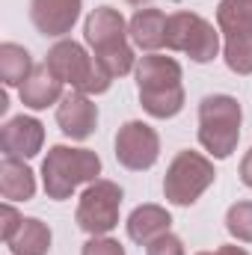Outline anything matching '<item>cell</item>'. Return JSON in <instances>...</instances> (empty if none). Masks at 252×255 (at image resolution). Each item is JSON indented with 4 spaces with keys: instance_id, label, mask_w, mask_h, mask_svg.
Segmentation results:
<instances>
[{
    "instance_id": "2e32d148",
    "label": "cell",
    "mask_w": 252,
    "mask_h": 255,
    "mask_svg": "<svg viewBox=\"0 0 252 255\" xmlns=\"http://www.w3.org/2000/svg\"><path fill=\"white\" fill-rule=\"evenodd\" d=\"M0 193L6 202H27L36 193V178L30 166L18 157H3L0 163Z\"/></svg>"
},
{
    "instance_id": "7c38bea8",
    "label": "cell",
    "mask_w": 252,
    "mask_h": 255,
    "mask_svg": "<svg viewBox=\"0 0 252 255\" xmlns=\"http://www.w3.org/2000/svg\"><path fill=\"white\" fill-rule=\"evenodd\" d=\"M80 15V0H33L30 18L45 36H63L74 27Z\"/></svg>"
},
{
    "instance_id": "e0dca14e",
    "label": "cell",
    "mask_w": 252,
    "mask_h": 255,
    "mask_svg": "<svg viewBox=\"0 0 252 255\" xmlns=\"http://www.w3.org/2000/svg\"><path fill=\"white\" fill-rule=\"evenodd\" d=\"M15 255H45L51 250V229L42 220H24L21 232L9 241Z\"/></svg>"
},
{
    "instance_id": "9a60e30c",
    "label": "cell",
    "mask_w": 252,
    "mask_h": 255,
    "mask_svg": "<svg viewBox=\"0 0 252 255\" xmlns=\"http://www.w3.org/2000/svg\"><path fill=\"white\" fill-rule=\"evenodd\" d=\"M169 223H172V217L160 205H139L127 220V235H130V241L148 247L154 238L169 232Z\"/></svg>"
},
{
    "instance_id": "8992f818",
    "label": "cell",
    "mask_w": 252,
    "mask_h": 255,
    "mask_svg": "<svg viewBox=\"0 0 252 255\" xmlns=\"http://www.w3.org/2000/svg\"><path fill=\"white\" fill-rule=\"evenodd\" d=\"M214 178H217V172H214V163L208 157H202L196 151H178L166 169L163 193L172 205L187 208L214 184Z\"/></svg>"
},
{
    "instance_id": "3957f363",
    "label": "cell",
    "mask_w": 252,
    "mask_h": 255,
    "mask_svg": "<svg viewBox=\"0 0 252 255\" xmlns=\"http://www.w3.org/2000/svg\"><path fill=\"white\" fill-rule=\"evenodd\" d=\"M101 157L89 148H68L54 145L42 163V181L51 199H68L86 181H98Z\"/></svg>"
},
{
    "instance_id": "44dd1931",
    "label": "cell",
    "mask_w": 252,
    "mask_h": 255,
    "mask_svg": "<svg viewBox=\"0 0 252 255\" xmlns=\"http://www.w3.org/2000/svg\"><path fill=\"white\" fill-rule=\"evenodd\" d=\"M226 229L238 238V241H252V202H238L229 208L226 214Z\"/></svg>"
},
{
    "instance_id": "7a4b0ae2",
    "label": "cell",
    "mask_w": 252,
    "mask_h": 255,
    "mask_svg": "<svg viewBox=\"0 0 252 255\" xmlns=\"http://www.w3.org/2000/svg\"><path fill=\"white\" fill-rule=\"evenodd\" d=\"M127 27L125 18L110 9V6H98L89 18H86V42L95 51V63L98 68L113 80V77H125L133 68V51L125 42Z\"/></svg>"
},
{
    "instance_id": "6da1fadb",
    "label": "cell",
    "mask_w": 252,
    "mask_h": 255,
    "mask_svg": "<svg viewBox=\"0 0 252 255\" xmlns=\"http://www.w3.org/2000/svg\"><path fill=\"white\" fill-rule=\"evenodd\" d=\"M136 86H139V104L154 119H172L184 107V89H181V65L172 57H142L136 65Z\"/></svg>"
},
{
    "instance_id": "30bf717a",
    "label": "cell",
    "mask_w": 252,
    "mask_h": 255,
    "mask_svg": "<svg viewBox=\"0 0 252 255\" xmlns=\"http://www.w3.org/2000/svg\"><path fill=\"white\" fill-rule=\"evenodd\" d=\"M42 142H45V128L39 119H30V116H15L0 130V148L6 157H18V160L33 157L39 154Z\"/></svg>"
},
{
    "instance_id": "8fae6325",
    "label": "cell",
    "mask_w": 252,
    "mask_h": 255,
    "mask_svg": "<svg viewBox=\"0 0 252 255\" xmlns=\"http://www.w3.org/2000/svg\"><path fill=\"white\" fill-rule=\"evenodd\" d=\"M57 122H60L65 136L86 139V136H92V130L98 125V107L89 101V95L68 92V95H63V101L57 104Z\"/></svg>"
},
{
    "instance_id": "d4e9b609",
    "label": "cell",
    "mask_w": 252,
    "mask_h": 255,
    "mask_svg": "<svg viewBox=\"0 0 252 255\" xmlns=\"http://www.w3.org/2000/svg\"><path fill=\"white\" fill-rule=\"evenodd\" d=\"M241 178H244L247 187H252V151H247L244 160H241Z\"/></svg>"
},
{
    "instance_id": "5bb4252c",
    "label": "cell",
    "mask_w": 252,
    "mask_h": 255,
    "mask_svg": "<svg viewBox=\"0 0 252 255\" xmlns=\"http://www.w3.org/2000/svg\"><path fill=\"white\" fill-rule=\"evenodd\" d=\"M127 33L142 51H157L166 45V15L160 9H139L130 18Z\"/></svg>"
},
{
    "instance_id": "7402d4cb",
    "label": "cell",
    "mask_w": 252,
    "mask_h": 255,
    "mask_svg": "<svg viewBox=\"0 0 252 255\" xmlns=\"http://www.w3.org/2000/svg\"><path fill=\"white\" fill-rule=\"evenodd\" d=\"M145 255H184V244L175 238V235H160V238H154L151 244H148V250Z\"/></svg>"
},
{
    "instance_id": "52a82bcc",
    "label": "cell",
    "mask_w": 252,
    "mask_h": 255,
    "mask_svg": "<svg viewBox=\"0 0 252 255\" xmlns=\"http://www.w3.org/2000/svg\"><path fill=\"white\" fill-rule=\"evenodd\" d=\"M166 48L187 54L193 63H211L220 51V36L196 12H175L166 18Z\"/></svg>"
},
{
    "instance_id": "83f0119b",
    "label": "cell",
    "mask_w": 252,
    "mask_h": 255,
    "mask_svg": "<svg viewBox=\"0 0 252 255\" xmlns=\"http://www.w3.org/2000/svg\"><path fill=\"white\" fill-rule=\"evenodd\" d=\"M199 255H217V253H199Z\"/></svg>"
},
{
    "instance_id": "cb8c5ba5",
    "label": "cell",
    "mask_w": 252,
    "mask_h": 255,
    "mask_svg": "<svg viewBox=\"0 0 252 255\" xmlns=\"http://www.w3.org/2000/svg\"><path fill=\"white\" fill-rule=\"evenodd\" d=\"M83 255H125V250H122L119 241H110V238H92V241L83 247Z\"/></svg>"
},
{
    "instance_id": "ba28073f",
    "label": "cell",
    "mask_w": 252,
    "mask_h": 255,
    "mask_svg": "<svg viewBox=\"0 0 252 255\" xmlns=\"http://www.w3.org/2000/svg\"><path fill=\"white\" fill-rule=\"evenodd\" d=\"M119 208H122V190L113 181H92L77 205V226L89 232L92 238L107 235L119 226Z\"/></svg>"
},
{
    "instance_id": "d6986e66",
    "label": "cell",
    "mask_w": 252,
    "mask_h": 255,
    "mask_svg": "<svg viewBox=\"0 0 252 255\" xmlns=\"http://www.w3.org/2000/svg\"><path fill=\"white\" fill-rule=\"evenodd\" d=\"M217 24L223 33H252V0H220Z\"/></svg>"
},
{
    "instance_id": "ffe728a7",
    "label": "cell",
    "mask_w": 252,
    "mask_h": 255,
    "mask_svg": "<svg viewBox=\"0 0 252 255\" xmlns=\"http://www.w3.org/2000/svg\"><path fill=\"white\" fill-rule=\"evenodd\" d=\"M226 65L238 74H252V33H226Z\"/></svg>"
},
{
    "instance_id": "603a6c76",
    "label": "cell",
    "mask_w": 252,
    "mask_h": 255,
    "mask_svg": "<svg viewBox=\"0 0 252 255\" xmlns=\"http://www.w3.org/2000/svg\"><path fill=\"white\" fill-rule=\"evenodd\" d=\"M0 220H3V241L9 244V241H12V238L21 232V226H24V217H21V214H18V211H15L9 202H6V205L0 208Z\"/></svg>"
},
{
    "instance_id": "5b68a950",
    "label": "cell",
    "mask_w": 252,
    "mask_h": 255,
    "mask_svg": "<svg viewBox=\"0 0 252 255\" xmlns=\"http://www.w3.org/2000/svg\"><path fill=\"white\" fill-rule=\"evenodd\" d=\"M48 65H51V71L63 83H68L74 92L101 95V92L110 89V77L98 68V63L77 42H57L48 51Z\"/></svg>"
},
{
    "instance_id": "4316f807",
    "label": "cell",
    "mask_w": 252,
    "mask_h": 255,
    "mask_svg": "<svg viewBox=\"0 0 252 255\" xmlns=\"http://www.w3.org/2000/svg\"><path fill=\"white\" fill-rule=\"evenodd\" d=\"M127 3H133V6H142V3H151V0H127Z\"/></svg>"
},
{
    "instance_id": "277c9868",
    "label": "cell",
    "mask_w": 252,
    "mask_h": 255,
    "mask_svg": "<svg viewBox=\"0 0 252 255\" xmlns=\"http://www.w3.org/2000/svg\"><path fill=\"white\" fill-rule=\"evenodd\" d=\"M241 104L232 95H208L199 104V142L214 157H229L241 136Z\"/></svg>"
},
{
    "instance_id": "4fadbf2b",
    "label": "cell",
    "mask_w": 252,
    "mask_h": 255,
    "mask_svg": "<svg viewBox=\"0 0 252 255\" xmlns=\"http://www.w3.org/2000/svg\"><path fill=\"white\" fill-rule=\"evenodd\" d=\"M21 101L30 110H45L57 101H63V80L51 71V65H36L33 74L21 83Z\"/></svg>"
},
{
    "instance_id": "484cf974",
    "label": "cell",
    "mask_w": 252,
    "mask_h": 255,
    "mask_svg": "<svg viewBox=\"0 0 252 255\" xmlns=\"http://www.w3.org/2000/svg\"><path fill=\"white\" fill-rule=\"evenodd\" d=\"M217 255H250L247 250H241V247H220Z\"/></svg>"
},
{
    "instance_id": "9c48e42d",
    "label": "cell",
    "mask_w": 252,
    "mask_h": 255,
    "mask_svg": "<svg viewBox=\"0 0 252 255\" xmlns=\"http://www.w3.org/2000/svg\"><path fill=\"white\" fill-rule=\"evenodd\" d=\"M160 154V139H157V130L145 122H127L119 128L116 133V157L119 163L133 169V172H142L148 166H154Z\"/></svg>"
},
{
    "instance_id": "ac0fdd59",
    "label": "cell",
    "mask_w": 252,
    "mask_h": 255,
    "mask_svg": "<svg viewBox=\"0 0 252 255\" xmlns=\"http://www.w3.org/2000/svg\"><path fill=\"white\" fill-rule=\"evenodd\" d=\"M33 74V60L21 45H0V77L6 86H21Z\"/></svg>"
}]
</instances>
